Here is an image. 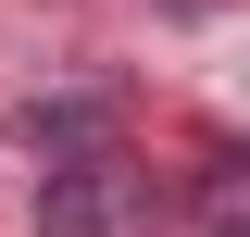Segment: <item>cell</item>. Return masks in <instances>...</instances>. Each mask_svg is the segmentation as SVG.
<instances>
[{
    "label": "cell",
    "mask_w": 250,
    "mask_h": 237,
    "mask_svg": "<svg viewBox=\"0 0 250 237\" xmlns=\"http://www.w3.org/2000/svg\"><path fill=\"white\" fill-rule=\"evenodd\" d=\"M38 225H50V237H113V225H125V150L62 162V175L38 187Z\"/></svg>",
    "instance_id": "1"
},
{
    "label": "cell",
    "mask_w": 250,
    "mask_h": 237,
    "mask_svg": "<svg viewBox=\"0 0 250 237\" xmlns=\"http://www.w3.org/2000/svg\"><path fill=\"white\" fill-rule=\"evenodd\" d=\"M125 138V113H113V100H25V150H75V162H100V150H113Z\"/></svg>",
    "instance_id": "2"
},
{
    "label": "cell",
    "mask_w": 250,
    "mask_h": 237,
    "mask_svg": "<svg viewBox=\"0 0 250 237\" xmlns=\"http://www.w3.org/2000/svg\"><path fill=\"white\" fill-rule=\"evenodd\" d=\"M213 237H250V212H225V225H213Z\"/></svg>",
    "instance_id": "3"
}]
</instances>
